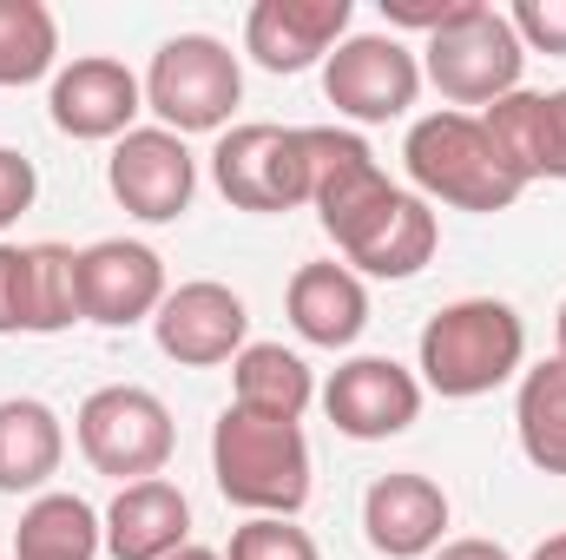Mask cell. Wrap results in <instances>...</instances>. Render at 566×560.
<instances>
[{
	"mask_svg": "<svg viewBox=\"0 0 566 560\" xmlns=\"http://www.w3.org/2000/svg\"><path fill=\"white\" fill-rule=\"evenodd\" d=\"M303 145H310V205L336 238V251L369 278H416L441 245L428 198L389 185V172L356 133L303 126Z\"/></svg>",
	"mask_w": 566,
	"mask_h": 560,
	"instance_id": "cell-1",
	"label": "cell"
},
{
	"mask_svg": "<svg viewBox=\"0 0 566 560\" xmlns=\"http://www.w3.org/2000/svg\"><path fill=\"white\" fill-rule=\"evenodd\" d=\"M211 475H218V495L231 508L290 521L310 501V442H303V422L251 416V409L231 403L218 416V428H211Z\"/></svg>",
	"mask_w": 566,
	"mask_h": 560,
	"instance_id": "cell-2",
	"label": "cell"
},
{
	"mask_svg": "<svg viewBox=\"0 0 566 560\" xmlns=\"http://www.w3.org/2000/svg\"><path fill=\"white\" fill-rule=\"evenodd\" d=\"M527 356V323L501 297H461L422 323V383L448 403L501 390Z\"/></svg>",
	"mask_w": 566,
	"mask_h": 560,
	"instance_id": "cell-3",
	"label": "cell"
},
{
	"mask_svg": "<svg viewBox=\"0 0 566 560\" xmlns=\"http://www.w3.org/2000/svg\"><path fill=\"white\" fill-rule=\"evenodd\" d=\"M409 178L422 185V198H441L454 211H507L527 178L501 158V145L488 139V126L474 113H428L409 126L402 145Z\"/></svg>",
	"mask_w": 566,
	"mask_h": 560,
	"instance_id": "cell-4",
	"label": "cell"
},
{
	"mask_svg": "<svg viewBox=\"0 0 566 560\" xmlns=\"http://www.w3.org/2000/svg\"><path fill=\"white\" fill-rule=\"evenodd\" d=\"M244 100V73H238V53L211 33H178L151 53V73H145V106L165 120V133H224L231 113Z\"/></svg>",
	"mask_w": 566,
	"mask_h": 560,
	"instance_id": "cell-5",
	"label": "cell"
},
{
	"mask_svg": "<svg viewBox=\"0 0 566 560\" xmlns=\"http://www.w3.org/2000/svg\"><path fill=\"white\" fill-rule=\"evenodd\" d=\"M521 66H527V46L514 40L507 13H494L488 0H468V13L428 40L422 60L434 93L454 106H494V100L521 93Z\"/></svg>",
	"mask_w": 566,
	"mask_h": 560,
	"instance_id": "cell-6",
	"label": "cell"
},
{
	"mask_svg": "<svg viewBox=\"0 0 566 560\" xmlns=\"http://www.w3.org/2000/svg\"><path fill=\"white\" fill-rule=\"evenodd\" d=\"M80 455L99 468V475H113L119 488H133V481H151L165 462H171V409L139 390V383H106V390H93L86 403H80Z\"/></svg>",
	"mask_w": 566,
	"mask_h": 560,
	"instance_id": "cell-7",
	"label": "cell"
},
{
	"mask_svg": "<svg viewBox=\"0 0 566 560\" xmlns=\"http://www.w3.org/2000/svg\"><path fill=\"white\" fill-rule=\"evenodd\" d=\"M211 178L238 211H296L310 205V145L303 126H231L211 152Z\"/></svg>",
	"mask_w": 566,
	"mask_h": 560,
	"instance_id": "cell-8",
	"label": "cell"
},
{
	"mask_svg": "<svg viewBox=\"0 0 566 560\" xmlns=\"http://www.w3.org/2000/svg\"><path fill=\"white\" fill-rule=\"evenodd\" d=\"M323 93L336 113L382 126L402 120L422 93V60L396 40V33H349L329 60H323Z\"/></svg>",
	"mask_w": 566,
	"mask_h": 560,
	"instance_id": "cell-9",
	"label": "cell"
},
{
	"mask_svg": "<svg viewBox=\"0 0 566 560\" xmlns=\"http://www.w3.org/2000/svg\"><path fill=\"white\" fill-rule=\"evenodd\" d=\"M151 330H158V350H165L171 363L211 370V363H238V350H244V336H251V310H244V297H238L231 283L198 278V283L165 290Z\"/></svg>",
	"mask_w": 566,
	"mask_h": 560,
	"instance_id": "cell-10",
	"label": "cell"
},
{
	"mask_svg": "<svg viewBox=\"0 0 566 560\" xmlns=\"http://www.w3.org/2000/svg\"><path fill=\"white\" fill-rule=\"evenodd\" d=\"M106 185H113V198H119L133 218H145V225H171L178 211H191L198 158L185 152L178 133H165V126H133L126 139L113 145Z\"/></svg>",
	"mask_w": 566,
	"mask_h": 560,
	"instance_id": "cell-11",
	"label": "cell"
},
{
	"mask_svg": "<svg viewBox=\"0 0 566 560\" xmlns=\"http://www.w3.org/2000/svg\"><path fill=\"white\" fill-rule=\"evenodd\" d=\"M165 303V258L133 238H99L93 251H80V310L86 323L106 330H133L145 317H158Z\"/></svg>",
	"mask_w": 566,
	"mask_h": 560,
	"instance_id": "cell-12",
	"label": "cell"
},
{
	"mask_svg": "<svg viewBox=\"0 0 566 560\" xmlns=\"http://www.w3.org/2000/svg\"><path fill=\"white\" fill-rule=\"evenodd\" d=\"M323 409L349 442H389V435H402L422 416V383L396 356H356V363H343L329 376Z\"/></svg>",
	"mask_w": 566,
	"mask_h": 560,
	"instance_id": "cell-13",
	"label": "cell"
},
{
	"mask_svg": "<svg viewBox=\"0 0 566 560\" xmlns=\"http://www.w3.org/2000/svg\"><path fill=\"white\" fill-rule=\"evenodd\" d=\"M53 126L66 139H126L133 120L145 106V86L133 80L126 60H106V53H86L73 60L60 80H53Z\"/></svg>",
	"mask_w": 566,
	"mask_h": 560,
	"instance_id": "cell-14",
	"label": "cell"
},
{
	"mask_svg": "<svg viewBox=\"0 0 566 560\" xmlns=\"http://www.w3.org/2000/svg\"><path fill=\"white\" fill-rule=\"evenodd\" d=\"M349 0H258L244 20V46L264 73H303L349 33Z\"/></svg>",
	"mask_w": 566,
	"mask_h": 560,
	"instance_id": "cell-15",
	"label": "cell"
},
{
	"mask_svg": "<svg viewBox=\"0 0 566 560\" xmlns=\"http://www.w3.org/2000/svg\"><path fill=\"white\" fill-rule=\"evenodd\" d=\"M363 535H369L376 554L389 560H428L441 548V535H448V495L416 468L376 475L369 495H363Z\"/></svg>",
	"mask_w": 566,
	"mask_h": 560,
	"instance_id": "cell-16",
	"label": "cell"
},
{
	"mask_svg": "<svg viewBox=\"0 0 566 560\" xmlns=\"http://www.w3.org/2000/svg\"><path fill=\"white\" fill-rule=\"evenodd\" d=\"M481 126L527 185L534 178H560L566 185V86L560 93H507V100H494L481 113Z\"/></svg>",
	"mask_w": 566,
	"mask_h": 560,
	"instance_id": "cell-17",
	"label": "cell"
},
{
	"mask_svg": "<svg viewBox=\"0 0 566 560\" xmlns=\"http://www.w3.org/2000/svg\"><path fill=\"white\" fill-rule=\"evenodd\" d=\"M191 548V501L185 488H171L165 475L133 481L113 495L106 508V554L113 560H165Z\"/></svg>",
	"mask_w": 566,
	"mask_h": 560,
	"instance_id": "cell-18",
	"label": "cell"
},
{
	"mask_svg": "<svg viewBox=\"0 0 566 560\" xmlns=\"http://www.w3.org/2000/svg\"><path fill=\"white\" fill-rule=\"evenodd\" d=\"M290 323L316 350H349L369 323V290L349 265H303L290 278Z\"/></svg>",
	"mask_w": 566,
	"mask_h": 560,
	"instance_id": "cell-19",
	"label": "cell"
},
{
	"mask_svg": "<svg viewBox=\"0 0 566 560\" xmlns=\"http://www.w3.org/2000/svg\"><path fill=\"white\" fill-rule=\"evenodd\" d=\"M60 455H66V428L46 403L33 396L0 403V495H40L60 475Z\"/></svg>",
	"mask_w": 566,
	"mask_h": 560,
	"instance_id": "cell-20",
	"label": "cell"
},
{
	"mask_svg": "<svg viewBox=\"0 0 566 560\" xmlns=\"http://www.w3.org/2000/svg\"><path fill=\"white\" fill-rule=\"evenodd\" d=\"M231 403L251 409V416H277V422H303L316 383H310V363L283 343H244L238 363H231Z\"/></svg>",
	"mask_w": 566,
	"mask_h": 560,
	"instance_id": "cell-21",
	"label": "cell"
},
{
	"mask_svg": "<svg viewBox=\"0 0 566 560\" xmlns=\"http://www.w3.org/2000/svg\"><path fill=\"white\" fill-rule=\"evenodd\" d=\"M99 548L106 521L80 495H40L13 528V560H93Z\"/></svg>",
	"mask_w": 566,
	"mask_h": 560,
	"instance_id": "cell-22",
	"label": "cell"
},
{
	"mask_svg": "<svg viewBox=\"0 0 566 560\" xmlns=\"http://www.w3.org/2000/svg\"><path fill=\"white\" fill-rule=\"evenodd\" d=\"M514 428H521V455L541 475H566V363H534L521 376L514 396Z\"/></svg>",
	"mask_w": 566,
	"mask_h": 560,
	"instance_id": "cell-23",
	"label": "cell"
},
{
	"mask_svg": "<svg viewBox=\"0 0 566 560\" xmlns=\"http://www.w3.org/2000/svg\"><path fill=\"white\" fill-rule=\"evenodd\" d=\"M86 323L80 310V251L66 245H27V336H53Z\"/></svg>",
	"mask_w": 566,
	"mask_h": 560,
	"instance_id": "cell-24",
	"label": "cell"
},
{
	"mask_svg": "<svg viewBox=\"0 0 566 560\" xmlns=\"http://www.w3.org/2000/svg\"><path fill=\"white\" fill-rule=\"evenodd\" d=\"M60 60V20L40 0H0V86H33Z\"/></svg>",
	"mask_w": 566,
	"mask_h": 560,
	"instance_id": "cell-25",
	"label": "cell"
},
{
	"mask_svg": "<svg viewBox=\"0 0 566 560\" xmlns=\"http://www.w3.org/2000/svg\"><path fill=\"white\" fill-rule=\"evenodd\" d=\"M224 560H323L316 541L296 528V521H277V515H251L238 535H231V554Z\"/></svg>",
	"mask_w": 566,
	"mask_h": 560,
	"instance_id": "cell-26",
	"label": "cell"
},
{
	"mask_svg": "<svg viewBox=\"0 0 566 560\" xmlns=\"http://www.w3.org/2000/svg\"><path fill=\"white\" fill-rule=\"evenodd\" d=\"M514 40L534 46V53H566V0H521L507 13Z\"/></svg>",
	"mask_w": 566,
	"mask_h": 560,
	"instance_id": "cell-27",
	"label": "cell"
},
{
	"mask_svg": "<svg viewBox=\"0 0 566 560\" xmlns=\"http://www.w3.org/2000/svg\"><path fill=\"white\" fill-rule=\"evenodd\" d=\"M0 336H27V245H0Z\"/></svg>",
	"mask_w": 566,
	"mask_h": 560,
	"instance_id": "cell-28",
	"label": "cell"
},
{
	"mask_svg": "<svg viewBox=\"0 0 566 560\" xmlns=\"http://www.w3.org/2000/svg\"><path fill=\"white\" fill-rule=\"evenodd\" d=\"M468 13V0H382V20L389 27H416V33H441L448 20H461Z\"/></svg>",
	"mask_w": 566,
	"mask_h": 560,
	"instance_id": "cell-29",
	"label": "cell"
},
{
	"mask_svg": "<svg viewBox=\"0 0 566 560\" xmlns=\"http://www.w3.org/2000/svg\"><path fill=\"white\" fill-rule=\"evenodd\" d=\"M33 191H40V178H33V158H20V152H7L0 145V231L33 205Z\"/></svg>",
	"mask_w": 566,
	"mask_h": 560,
	"instance_id": "cell-30",
	"label": "cell"
},
{
	"mask_svg": "<svg viewBox=\"0 0 566 560\" xmlns=\"http://www.w3.org/2000/svg\"><path fill=\"white\" fill-rule=\"evenodd\" d=\"M428 560H514V554H507L501 541H474V535H468V541H441Z\"/></svg>",
	"mask_w": 566,
	"mask_h": 560,
	"instance_id": "cell-31",
	"label": "cell"
},
{
	"mask_svg": "<svg viewBox=\"0 0 566 560\" xmlns=\"http://www.w3.org/2000/svg\"><path fill=\"white\" fill-rule=\"evenodd\" d=\"M527 560H566V535H547V541H541Z\"/></svg>",
	"mask_w": 566,
	"mask_h": 560,
	"instance_id": "cell-32",
	"label": "cell"
},
{
	"mask_svg": "<svg viewBox=\"0 0 566 560\" xmlns=\"http://www.w3.org/2000/svg\"><path fill=\"white\" fill-rule=\"evenodd\" d=\"M165 560H224V554H211V548H178V554H165Z\"/></svg>",
	"mask_w": 566,
	"mask_h": 560,
	"instance_id": "cell-33",
	"label": "cell"
},
{
	"mask_svg": "<svg viewBox=\"0 0 566 560\" xmlns=\"http://www.w3.org/2000/svg\"><path fill=\"white\" fill-rule=\"evenodd\" d=\"M554 330H560V363H566V303H560V323Z\"/></svg>",
	"mask_w": 566,
	"mask_h": 560,
	"instance_id": "cell-34",
	"label": "cell"
}]
</instances>
